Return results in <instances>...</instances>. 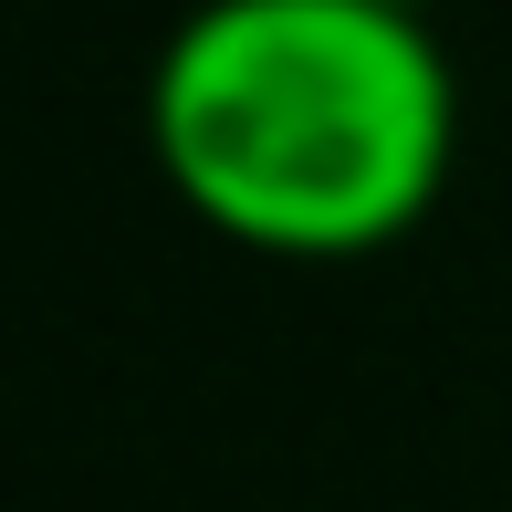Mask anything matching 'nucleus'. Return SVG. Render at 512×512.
Returning <instances> with one entry per match:
<instances>
[{
    "label": "nucleus",
    "instance_id": "nucleus-1",
    "mask_svg": "<svg viewBox=\"0 0 512 512\" xmlns=\"http://www.w3.org/2000/svg\"><path fill=\"white\" fill-rule=\"evenodd\" d=\"M157 178L220 241L356 262L429 220L460 147V84L387 0H199L147 74Z\"/></svg>",
    "mask_w": 512,
    "mask_h": 512
},
{
    "label": "nucleus",
    "instance_id": "nucleus-2",
    "mask_svg": "<svg viewBox=\"0 0 512 512\" xmlns=\"http://www.w3.org/2000/svg\"><path fill=\"white\" fill-rule=\"evenodd\" d=\"M387 11H429V0H387Z\"/></svg>",
    "mask_w": 512,
    "mask_h": 512
}]
</instances>
